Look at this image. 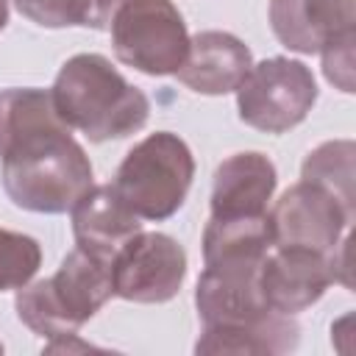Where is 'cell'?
<instances>
[{
    "label": "cell",
    "instance_id": "6da1fadb",
    "mask_svg": "<svg viewBox=\"0 0 356 356\" xmlns=\"http://www.w3.org/2000/svg\"><path fill=\"white\" fill-rule=\"evenodd\" d=\"M0 178L14 206L64 214L95 184L92 161L58 117L50 89L0 92Z\"/></svg>",
    "mask_w": 356,
    "mask_h": 356
},
{
    "label": "cell",
    "instance_id": "7402d4cb",
    "mask_svg": "<svg viewBox=\"0 0 356 356\" xmlns=\"http://www.w3.org/2000/svg\"><path fill=\"white\" fill-rule=\"evenodd\" d=\"M8 22V0H0V31L6 28Z\"/></svg>",
    "mask_w": 356,
    "mask_h": 356
},
{
    "label": "cell",
    "instance_id": "7c38bea8",
    "mask_svg": "<svg viewBox=\"0 0 356 356\" xmlns=\"http://www.w3.org/2000/svg\"><path fill=\"white\" fill-rule=\"evenodd\" d=\"M253 67L250 47L225 31H200L189 36V50L175 78L197 95L236 92L248 70Z\"/></svg>",
    "mask_w": 356,
    "mask_h": 356
},
{
    "label": "cell",
    "instance_id": "30bf717a",
    "mask_svg": "<svg viewBox=\"0 0 356 356\" xmlns=\"http://www.w3.org/2000/svg\"><path fill=\"white\" fill-rule=\"evenodd\" d=\"M259 264H206L197 278L195 306L206 325H236L275 314L256 284Z\"/></svg>",
    "mask_w": 356,
    "mask_h": 356
},
{
    "label": "cell",
    "instance_id": "5bb4252c",
    "mask_svg": "<svg viewBox=\"0 0 356 356\" xmlns=\"http://www.w3.org/2000/svg\"><path fill=\"white\" fill-rule=\"evenodd\" d=\"M353 0H270V25L281 44L295 53H320V47L353 28Z\"/></svg>",
    "mask_w": 356,
    "mask_h": 356
},
{
    "label": "cell",
    "instance_id": "2e32d148",
    "mask_svg": "<svg viewBox=\"0 0 356 356\" xmlns=\"http://www.w3.org/2000/svg\"><path fill=\"white\" fill-rule=\"evenodd\" d=\"M273 248L267 214L209 217L203 231L206 264H261Z\"/></svg>",
    "mask_w": 356,
    "mask_h": 356
},
{
    "label": "cell",
    "instance_id": "7a4b0ae2",
    "mask_svg": "<svg viewBox=\"0 0 356 356\" xmlns=\"http://www.w3.org/2000/svg\"><path fill=\"white\" fill-rule=\"evenodd\" d=\"M50 95L58 117L92 142L131 136L150 117L147 95L131 86L100 53H78L67 58Z\"/></svg>",
    "mask_w": 356,
    "mask_h": 356
},
{
    "label": "cell",
    "instance_id": "ffe728a7",
    "mask_svg": "<svg viewBox=\"0 0 356 356\" xmlns=\"http://www.w3.org/2000/svg\"><path fill=\"white\" fill-rule=\"evenodd\" d=\"M353 44L356 31H342L320 47L323 72L328 83H334L339 92H353Z\"/></svg>",
    "mask_w": 356,
    "mask_h": 356
},
{
    "label": "cell",
    "instance_id": "e0dca14e",
    "mask_svg": "<svg viewBox=\"0 0 356 356\" xmlns=\"http://www.w3.org/2000/svg\"><path fill=\"white\" fill-rule=\"evenodd\" d=\"M353 142L350 139H334L314 147L300 167V178L325 186L334 192L348 209H353Z\"/></svg>",
    "mask_w": 356,
    "mask_h": 356
},
{
    "label": "cell",
    "instance_id": "ac0fdd59",
    "mask_svg": "<svg viewBox=\"0 0 356 356\" xmlns=\"http://www.w3.org/2000/svg\"><path fill=\"white\" fill-rule=\"evenodd\" d=\"M42 267V248L33 236L0 228V292L25 286Z\"/></svg>",
    "mask_w": 356,
    "mask_h": 356
},
{
    "label": "cell",
    "instance_id": "8fae6325",
    "mask_svg": "<svg viewBox=\"0 0 356 356\" xmlns=\"http://www.w3.org/2000/svg\"><path fill=\"white\" fill-rule=\"evenodd\" d=\"M75 245L100 261L117 256V250L142 231V220L122 203L111 184H92L70 209Z\"/></svg>",
    "mask_w": 356,
    "mask_h": 356
},
{
    "label": "cell",
    "instance_id": "d6986e66",
    "mask_svg": "<svg viewBox=\"0 0 356 356\" xmlns=\"http://www.w3.org/2000/svg\"><path fill=\"white\" fill-rule=\"evenodd\" d=\"M22 17L42 28L92 25V0H11Z\"/></svg>",
    "mask_w": 356,
    "mask_h": 356
},
{
    "label": "cell",
    "instance_id": "9c48e42d",
    "mask_svg": "<svg viewBox=\"0 0 356 356\" xmlns=\"http://www.w3.org/2000/svg\"><path fill=\"white\" fill-rule=\"evenodd\" d=\"M331 253L298 245H273L256 273V284L264 303L273 312L289 317L317 303L331 286Z\"/></svg>",
    "mask_w": 356,
    "mask_h": 356
},
{
    "label": "cell",
    "instance_id": "9a60e30c",
    "mask_svg": "<svg viewBox=\"0 0 356 356\" xmlns=\"http://www.w3.org/2000/svg\"><path fill=\"white\" fill-rule=\"evenodd\" d=\"M300 328L289 314H267L253 323L206 325L197 353H286L298 345Z\"/></svg>",
    "mask_w": 356,
    "mask_h": 356
},
{
    "label": "cell",
    "instance_id": "5b68a950",
    "mask_svg": "<svg viewBox=\"0 0 356 356\" xmlns=\"http://www.w3.org/2000/svg\"><path fill=\"white\" fill-rule=\"evenodd\" d=\"M108 28L117 58L145 75H175L186 58L189 31L170 0H122Z\"/></svg>",
    "mask_w": 356,
    "mask_h": 356
},
{
    "label": "cell",
    "instance_id": "52a82bcc",
    "mask_svg": "<svg viewBox=\"0 0 356 356\" xmlns=\"http://www.w3.org/2000/svg\"><path fill=\"white\" fill-rule=\"evenodd\" d=\"M350 220L353 209H348L325 186L303 178L289 186L267 211L273 245H298L320 253H331L339 245Z\"/></svg>",
    "mask_w": 356,
    "mask_h": 356
},
{
    "label": "cell",
    "instance_id": "3957f363",
    "mask_svg": "<svg viewBox=\"0 0 356 356\" xmlns=\"http://www.w3.org/2000/svg\"><path fill=\"white\" fill-rule=\"evenodd\" d=\"M114 295L111 264L75 248L61 267L42 281H28L17 292V317L39 337L75 334Z\"/></svg>",
    "mask_w": 356,
    "mask_h": 356
},
{
    "label": "cell",
    "instance_id": "ba28073f",
    "mask_svg": "<svg viewBox=\"0 0 356 356\" xmlns=\"http://www.w3.org/2000/svg\"><path fill=\"white\" fill-rule=\"evenodd\" d=\"M186 275V250L167 234L139 231L111 259L114 295L134 303H164Z\"/></svg>",
    "mask_w": 356,
    "mask_h": 356
},
{
    "label": "cell",
    "instance_id": "4fadbf2b",
    "mask_svg": "<svg viewBox=\"0 0 356 356\" xmlns=\"http://www.w3.org/2000/svg\"><path fill=\"white\" fill-rule=\"evenodd\" d=\"M275 192V164L256 150L234 153L214 170L211 217H253L267 214Z\"/></svg>",
    "mask_w": 356,
    "mask_h": 356
},
{
    "label": "cell",
    "instance_id": "603a6c76",
    "mask_svg": "<svg viewBox=\"0 0 356 356\" xmlns=\"http://www.w3.org/2000/svg\"><path fill=\"white\" fill-rule=\"evenodd\" d=\"M0 353H3V345H0Z\"/></svg>",
    "mask_w": 356,
    "mask_h": 356
},
{
    "label": "cell",
    "instance_id": "44dd1931",
    "mask_svg": "<svg viewBox=\"0 0 356 356\" xmlns=\"http://www.w3.org/2000/svg\"><path fill=\"white\" fill-rule=\"evenodd\" d=\"M122 0H92V25L95 28H106L114 8L120 6Z\"/></svg>",
    "mask_w": 356,
    "mask_h": 356
},
{
    "label": "cell",
    "instance_id": "277c9868",
    "mask_svg": "<svg viewBox=\"0 0 356 356\" xmlns=\"http://www.w3.org/2000/svg\"><path fill=\"white\" fill-rule=\"evenodd\" d=\"M192 178L189 145L170 131H156L125 153L111 186L139 220H167L184 206Z\"/></svg>",
    "mask_w": 356,
    "mask_h": 356
},
{
    "label": "cell",
    "instance_id": "8992f818",
    "mask_svg": "<svg viewBox=\"0 0 356 356\" xmlns=\"http://www.w3.org/2000/svg\"><path fill=\"white\" fill-rule=\"evenodd\" d=\"M317 100V81L303 61L273 56L248 70L236 86L239 120L264 134H284L306 120Z\"/></svg>",
    "mask_w": 356,
    "mask_h": 356
}]
</instances>
